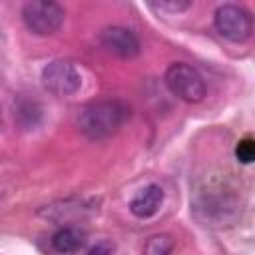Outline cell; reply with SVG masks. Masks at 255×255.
I'll use <instances>...</instances> for the list:
<instances>
[{"label": "cell", "instance_id": "5", "mask_svg": "<svg viewBox=\"0 0 255 255\" xmlns=\"http://www.w3.org/2000/svg\"><path fill=\"white\" fill-rule=\"evenodd\" d=\"M80 72L66 60H54L42 70V86L58 98L72 96L80 90Z\"/></svg>", "mask_w": 255, "mask_h": 255}, {"label": "cell", "instance_id": "7", "mask_svg": "<svg viewBox=\"0 0 255 255\" xmlns=\"http://www.w3.org/2000/svg\"><path fill=\"white\" fill-rule=\"evenodd\" d=\"M163 201V189L155 183H149L145 187H141L129 201V211L139 217V219H147L151 215L157 213L159 205Z\"/></svg>", "mask_w": 255, "mask_h": 255}, {"label": "cell", "instance_id": "2", "mask_svg": "<svg viewBox=\"0 0 255 255\" xmlns=\"http://www.w3.org/2000/svg\"><path fill=\"white\" fill-rule=\"evenodd\" d=\"M64 8L52 0H32L22 8V20L26 28L38 36L54 34L64 22Z\"/></svg>", "mask_w": 255, "mask_h": 255}, {"label": "cell", "instance_id": "10", "mask_svg": "<svg viewBox=\"0 0 255 255\" xmlns=\"http://www.w3.org/2000/svg\"><path fill=\"white\" fill-rule=\"evenodd\" d=\"M235 157L241 161V163H251L253 161V157H255V141H253V137H243V139H239L237 141V145H235Z\"/></svg>", "mask_w": 255, "mask_h": 255}, {"label": "cell", "instance_id": "3", "mask_svg": "<svg viewBox=\"0 0 255 255\" xmlns=\"http://www.w3.org/2000/svg\"><path fill=\"white\" fill-rule=\"evenodd\" d=\"M165 86L169 88V92L173 96H177L179 100L189 102V104H197L205 96L203 78L199 76V72L195 68H191L189 64H183V62L171 64L167 68Z\"/></svg>", "mask_w": 255, "mask_h": 255}, {"label": "cell", "instance_id": "9", "mask_svg": "<svg viewBox=\"0 0 255 255\" xmlns=\"http://www.w3.org/2000/svg\"><path fill=\"white\" fill-rule=\"evenodd\" d=\"M171 253H173V239L165 233L149 237L143 249V255H171Z\"/></svg>", "mask_w": 255, "mask_h": 255}, {"label": "cell", "instance_id": "4", "mask_svg": "<svg viewBox=\"0 0 255 255\" xmlns=\"http://www.w3.org/2000/svg\"><path fill=\"white\" fill-rule=\"evenodd\" d=\"M215 30L227 38L229 42H245L253 32V20L251 14L235 4H223L215 10L213 16Z\"/></svg>", "mask_w": 255, "mask_h": 255}, {"label": "cell", "instance_id": "12", "mask_svg": "<svg viewBox=\"0 0 255 255\" xmlns=\"http://www.w3.org/2000/svg\"><path fill=\"white\" fill-rule=\"evenodd\" d=\"M114 243L112 241H100L96 245H92L84 255H112L114 253Z\"/></svg>", "mask_w": 255, "mask_h": 255}, {"label": "cell", "instance_id": "11", "mask_svg": "<svg viewBox=\"0 0 255 255\" xmlns=\"http://www.w3.org/2000/svg\"><path fill=\"white\" fill-rule=\"evenodd\" d=\"M153 10H159V12H183V10H187L189 6H191V2L189 0H185V2H181V0H161V2H151L149 4Z\"/></svg>", "mask_w": 255, "mask_h": 255}, {"label": "cell", "instance_id": "8", "mask_svg": "<svg viewBox=\"0 0 255 255\" xmlns=\"http://www.w3.org/2000/svg\"><path fill=\"white\" fill-rule=\"evenodd\" d=\"M50 241H52L54 251H58L62 255H70V253L80 251L86 245V231L76 225H66V227H60L52 235Z\"/></svg>", "mask_w": 255, "mask_h": 255}, {"label": "cell", "instance_id": "1", "mask_svg": "<svg viewBox=\"0 0 255 255\" xmlns=\"http://www.w3.org/2000/svg\"><path fill=\"white\" fill-rule=\"evenodd\" d=\"M129 118V108L120 100H102L88 104L78 116L80 131L90 139L114 135Z\"/></svg>", "mask_w": 255, "mask_h": 255}, {"label": "cell", "instance_id": "6", "mask_svg": "<svg viewBox=\"0 0 255 255\" xmlns=\"http://www.w3.org/2000/svg\"><path fill=\"white\" fill-rule=\"evenodd\" d=\"M102 46L118 58H135L139 54V40L124 26H108L100 34Z\"/></svg>", "mask_w": 255, "mask_h": 255}]
</instances>
